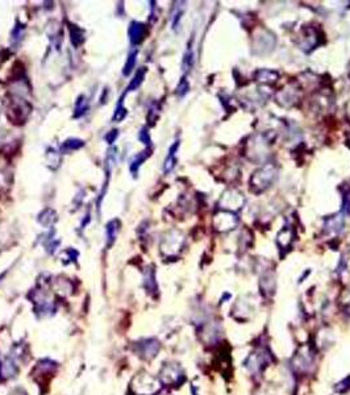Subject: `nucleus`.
I'll use <instances>...</instances> for the list:
<instances>
[{"label": "nucleus", "mask_w": 350, "mask_h": 395, "mask_svg": "<svg viewBox=\"0 0 350 395\" xmlns=\"http://www.w3.org/2000/svg\"><path fill=\"white\" fill-rule=\"evenodd\" d=\"M146 34L145 24L140 23V21H132L129 24V29H128V36L133 45H138L144 41Z\"/></svg>", "instance_id": "nucleus-1"}, {"label": "nucleus", "mask_w": 350, "mask_h": 395, "mask_svg": "<svg viewBox=\"0 0 350 395\" xmlns=\"http://www.w3.org/2000/svg\"><path fill=\"white\" fill-rule=\"evenodd\" d=\"M150 152H151L150 148H146L144 152H141V153H138V155L133 157V159L131 161V165H129V170H131V173H132L133 177H137L138 169L141 168L142 162H144V161H145V159L148 158L150 155H151Z\"/></svg>", "instance_id": "nucleus-2"}, {"label": "nucleus", "mask_w": 350, "mask_h": 395, "mask_svg": "<svg viewBox=\"0 0 350 395\" xmlns=\"http://www.w3.org/2000/svg\"><path fill=\"white\" fill-rule=\"evenodd\" d=\"M178 148H179V141H175L173 145L170 146V149H168V153L167 155H166V159H165L164 164V172L166 174L170 173V172L173 170L174 166H175V162H177V159H175V153H177Z\"/></svg>", "instance_id": "nucleus-3"}, {"label": "nucleus", "mask_w": 350, "mask_h": 395, "mask_svg": "<svg viewBox=\"0 0 350 395\" xmlns=\"http://www.w3.org/2000/svg\"><path fill=\"white\" fill-rule=\"evenodd\" d=\"M118 229H120V222L117 219H112L111 222L105 224V237H107V245L108 246L112 245Z\"/></svg>", "instance_id": "nucleus-4"}, {"label": "nucleus", "mask_w": 350, "mask_h": 395, "mask_svg": "<svg viewBox=\"0 0 350 395\" xmlns=\"http://www.w3.org/2000/svg\"><path fill=\"white\" fill-rule=\"evenodd\" d=\"M55 222H57V214L54 209L45 208L38 215V223L44 227H51L54 225Z\"/></svg>", "instance_id": "nucleus-5"}, {"label": "nucleus", "mask_w": 350, "mask_h": 395, "mask_svg": "<svg viewBox=\"0 0 350 395\" xmlns=\"http://www.w3.org/2000/svg\"><path fill=\"white\" fill-rule=\"evenodd\" d=\"M70 36H71V44L75 48L82 45L84 41V32L75 24H70Z\"/></svg>", "instance_id": "nucleus-6"}, {"label": "nucleus", "mask_w": 350, "mask_h": 395, "mask_svg": "<svg viewBox=\"0 0 350 395\" xmlns=\"http://www.w3.org/2000/svg\"><path fill=\"white\" fill-rule=\"evenodd\" d=\"M88 109V100L84 95H81L75 102V107H74V118L78 119L86 114Z\"/></svg>", "instance_id": "nucleus-7"}, {"label": "nucleus", "mask_w": 350, "mask_h": 395, "mask_svg": "<svg viewBox=\"0 0 350 395\" xmlns=\"http://www.w3.org/2000/svg\"><path fill=\"white\" fill-rule=\"evenodd\" d=\"M146 74V69L145 68H140L136 71V75L133 77V79L129 83V86L127 87V92H131V91L137 90L138 87L141 86V83L144 82V78H145Z\"/></svg>", "instance_id": "nucleus-8"}, {"label": "nucleus", "mask_w": 350, "mask_h": 395, "mask_svg": "<svg viewBox=\"0 0 350 395\" xmlns=\"http://www.w3.org/2000/svg\"><path fill=\"white\" fill-rule=\"evenodd\" d=\"M82 146H84V141L81 140V138H67V140L62 142V145H61V152L78 150L81 149Z\"/></svg>", "instance_id": "nucleus-9"}, {"label": "nucleus", "mask_w": 350, "mask_h": 395, "mask_svg": "<svg viewBox=\"0 0 350 395\" xmlns=\"http://www.w3.org/2000/svg\"><path fill=\"white\" fill-rule=\"evenodd\" d=\"M136 59H137V50H133V52L129 53L127 61H125V65H124L123 74L125 77L131 75V73L133 71V69L136 66Z\"/></svg>", "instance_id": "nucleus-10"}, {"label": "nucleus", "mask_w": 350, "mask_h": 395, "mask_svg": "<svg viewBox=\"0 0 350 395\" xmlns=\"http://www.w3.org/2000/svg\"><path fill=\"white\" fill-rule=\"evenodd\" d=\"M127 115L128 109L124 107L123 103H121V100H118L117 105H116V108H115L114 111V115H112V121L120 123V121H123L124 119L127 118Z\"/></svg>", "instance_id": "nucleus-11"}, {"label": "nucleus", "mask_w": 350, "mask_h": 395, "mask_svg": "<svg viewBox=\"0 0 350 395\" xmlns=\"http://www.w3.org/2000/svg\"><path fill=\"white\" fill-rule=\"evenodd\" d=\"M138 138H140V141H141L144 145H146V148H150V145H151V138H150L149 132H148V129L145 127L141 128V131L138 133Z\"/></svg>", "instance_id": "nucleus-12"}, {"label": "nucleus", "mask_w": 350, "mask_h": 395, "mask_svg": "<svg viewBox=\"0 0 350 395\" xmlns=\"http://www.w3.org/2000/svg\"><path fill=\"white\" fill-rule=\"evenodd\" d=\"M188 88H190V85L187 83L186 78H182V79H181V82H179V85H178V87H177V95L178 96L186 95V92L188 91Z\"/></svg>", "instance_id": "nucleus-13"}, {"label": "nucleus", "mask_w": 350, "mask_h": 395, "mask_svg": "<svg viewBox=\"0 0 350 395\" xmlns=\"http://www.w3.org/2000/svg\"><path fill=\"white\" fill-rule=\"evenodd\" d=\"M118 137V131L117 129H111L109 132H107L104 135V140L107 141V144H109V145H112L115 141L117 140Z\"/></svg>", "instance_id": "nucleus-14"}]
</instances>
